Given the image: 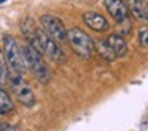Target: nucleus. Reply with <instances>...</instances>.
Listing matches in <instances>:
<instances>
[{
	"instance_id": "f257e3e1",
	"label": "nucleus",
	"mask_w": 148,
	"mask_h": 131,
	"mask_svg": "<svg viewBox=\"0 0 148 131\" xmlns=\"http://www.w3.org/2000/svg\"><path fill=\"white\" fill-rule=\"evenodd\" d=\"M2 53L5 56L10 72H16V73H21V75L26 73L27 67H26V61H24L23 48L19 46L18 40L13 35L5 34L2 37Z\"/></svg>"
},
{
	"instance_id": "f03ea898",
	"label": "nucleus",
	"mask_w": 148,
	"mask_h": 131,
	"mask_svg": "<svg viewBox=\"0 0 148 131\" xmlns=\"http://www.w3.org/2000/svg\"><path fill=\"white\" fill-rule=\"evenodd\" d=\"M23 48V54H24V61H26V67L32 72V75L38 80L42 85H46V83L51 80V72H49L46 62L43 61V54L38 53L35 48L30 43H26Z\"/></svg>"
},
{
	"instance_id": "7ed1b4c3",
	"label": "nucleus",
	"mask_w": 148,
	"mask_h": 131,
	"mask_svg": "<svg viewBox=\"0 0 148 131\" xmlns=\"http://www.w3.org/2000/svg\"><path fill=\"white\" fill-rule=\"evenodd\" d=\"M8 83H10V88L13 91L14 98L19 104H23L24 107H34L37 102L35 93L30 88V85L24 80V75L16 72H10L8 70Z\"/></svg>"
},
{
	"instance_id": "20e7f679",
	"label": "nucleus",
	"mask_w": 148,
	"mask_h": 131,
	"mask_svg": "<svg viewBox=\"0 0 148 131\" xmlns=\"http://www.w3.org/2000/svg\"><path fill=\"white\" fill-rule=\"evenodd\" d=\"M37 38H38V43H40V53L43 56H46L49 61H53L56 64H64L67 61V54L64 53V50L42 27H37Z\"/></svg>"
},
{
	"instance_id": "39448f33",
	"label": "nucleus",
	"mask_w": 148,
	"mask_h": 131,
	"mask_svg": "<svg viewBox=\"0 0 148 131\" xmlns=\"http://www.w3.org/2000/svg\"><path fill=\"white\" fill-rule=\"evenodd\" d=\"M67 42L72 46V50L83 59L91 58V53L94 51V43L92 38L86 34L84 30H81L80 27H72L67 30Z\"/></svg>"
},
{
	"instance_id": "423d86ee",
	"label": "nucleus",
	"mask_w": 148,
	"mask_h": 131,
	"mask_svg": "<svg viewBox=\"0 0 148 131\" xmlns=\"http://www.w3.org/2000/svg\"><path fill=\"white\" fill-rule=\"evenodd\" d=\"M40 24H42V29L53 37L58 43H62V42H67V29H65L64 22L54 15H43L40 18Z\"/></svg>"
},
{
	"instance_id": "0eeeda50",
	"label": "nucleus",
	"mask_w": 148,
	"mask_h": 131,
	"mask_svg": "<svg viewBox=\"0 0 148 131\" xmlns=\"http://www.w3.org/2000/svg\"><path fill=\"white\" fill-rule=\"evenodd\" d=\"M103 5H105L107 11L110 13V16L118 24L127 21L129 8H127V3L126 2H123V0H103Z\"/></svg>"
},
{
	"instance_id": "6e6552de",
	"label": "nucleus",
	"mask_w": 148,
	"mask_h": 131,
	"mask_svg": "<svg viewBox=\"0 0 148 131\" xmlns=\"http://www.w3.org/2000/svg\"><path fill=\"white\" fill-rule=\"evenodd\" d=\"M83 21H84V24L89 29H92L94 32H105V30H108V27H110L107 18L103 15H100V13H97V11L83 13Z\"/></svg>"
},
{
	"instance_id": "1a4fd4ad",
	"label": "nucleus",
	"mask_w": 148,
	"mask_h": 131,
	"mask_svg": "<svg viewBox=\"0 0 148 131\" xmlns=\"http://www.w3.org/2000/svg\"><path fill=\"white\" fill-rule=\"evenodd\" d=\"M107 42H108L110 48H112L113 53H115L116 59H118V58H124L126 54H127V43H126V40L121 37V35L112 34L108 38H107Z\"/></svg>"
},
{
	"instance_id": "9d476101",
	"label": "nucleus",
	"mask_w": 148,
	"mask_h": 131,
	"mask_svg": "<svg viewBox=\"0 0 148 131\" xmlns=\"http://www.w3.org/2000/svg\"><path fill=\"white\" fill-rule=\"evenodd\" d=\"M92 43H94V50H97V53H99L105 61L113 62V61L116 59L115 53H113V50L110 48V45L107 40H92Z\"/></svg>"
},
{
	"instance_id": "9b49d317",
	"label": "nucleus",
	"mask_w": 148,
	"mask_h": 131,
	"mask_svg": "<svg viewBox=\"0 0 148 131\" xmlns=\"http://www.w3.org/2000/svg\"><path fill=\"white\" fill-rule=\"evenodd\" d=\"M14 110V104H13V99L10 98L7 91H5L2 86H0V114L2 115H8Z\"/></svg>"
},
{
	"instance_id": "f8f14e48",
	"label": "nucleus",
	"mask_w": 148,
	"mask_h": 131,
	"mask_svg": "<svg viewBox=\"0 0 148 131\" xmlns=\"http://www.w3.org/2000/svg\"><path fill=\"white\" fill-rule=\"evenodd\" d=\"M142 3H143V0H127L129 11L137 19H140V15H142Z\"/></svg>"
},
{
	"instance_id": "ddd939ff",
	"label": "nucleus",
	"mask_w": 148,
	"mask_h": 131,
	"mask_svg": "<svg viewBox=\"0 0 148 131\" xmlns=\"http://www.w3.org/2000/svg\"><path fill=\"white\" fill-rule=\"evenodd\" d=\"M7 80H8V66L3 53L0 50V83H7Z\"/></svg>"
},
{
	"instance_id": "4468645a",
	"label": "nucleus",
	"mask_w": 148,
	"mask_h": 131,
	"mask_svg": "<svg viewBox=\"0 0 148 131\" xmlns=\"http://www.w3.org/2000/svg\"><path fill=\"white\" fill-rule=\"evenodd\" d=\"M138 42H140L142 46L148 48V24L142 26V27L138 29Z\"/></svg>"
},
{
	"instance_id": "2eb2a0df",
	"label": "nucleus",
	"mask_w": 148,
	"mask_h": 131,
	"mask_svg": "<svg viewBox=\"0 0 148 131\" xmlns=\"http://www.w3.org/2000/svg\"><path fill=\"white\" fill-rule=\"evenodd\" d=\"M140 19L145 22H148V2H143L142 3V15H140Z\"/></svg>"
},
{
	"instance_id": "dca6fc26",
	"label": "nucleus",
	"mask_w": 148,
	"mask_h": 131,
	"mask_svg": "<svg viewBox=\"0 0 148 131\" xmlns=\"http://www.w3.org/2000/svg\"><path fill=\"white\" fill-rule=\"evenodd\" d=\"M3 131H19V130H18V128H14V126H11V125H8V123H5Z\"/></svg>"
},
{
	"instance_id": "f3484780",
	"label": "nucleus",
	"mask_w": 148,
	"mask_h": 131,
	"mask_svg": "<svg viewBox=\"0 0 148 131\" xmlns=\"http://www.w3.org/2000/svg\"><path fill=\"white\" fill-rule=\"evenodd\" d=\"M3 126H5V123H2V121H0V131H3Z\"/></svg>"
},
{
	"instance_id": "a211bd4d",
	"label": "nucleus",
	"mask_w": 148,
	"mask_h": 131,
	"mask_svg": "<svg viewBox=\"0 0 148 131\" xmlns=\"http://www.w3.org/2000/svg\"><path fill=\"white\" fill-rule=\"evenodd\" d=\"M3 2H7V0H0V3H3Z\"/></svg>"
},
{
	"instance_id": "6ab92c4d",
	"label": "nucleus",
	"mask_w": 148,
	"mask_h": 131,
	"mask_svg": "<svg viewBox=\"0 0 148 131\" xmlns=\"http://www.w3.org/2000/svg\"><path fill=\"white\" fill-rule=\"evenodd\" d=\"M143 2H148V0H143Z\"/></svg>"
}]
</instances>
